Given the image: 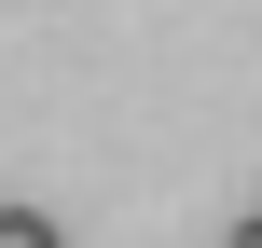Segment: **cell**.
<instances>
[{
	"label": "cell",
	"instance_id": "cell-1",
	"mask_svg": "<svg viewBox=\"0 0 262 248\" xmlns=\"http://www.w3.org/2000/svg\"><path fill=\"white\" fill-rule=\"evenodd\" d=\"M0 248H69V235H55L41 207H0Z\"/></svg>",
	"mask_w": 262,
	"mask_h": 248
},
{
	"label": "cell",
	"instance_id": "cell-2",
	"mask_svg": "<svg viewBox=\"0 0 262 248\" xmlns=\"http://www.w3.org/2000/svg\"><path fill=\"white\" fill-rule=\"evenodd\" d=\"M235 248H262V221H235Z\"/></svg>",
	"mask_w": 262,
	"mask_h": 248
}]
</instances>
